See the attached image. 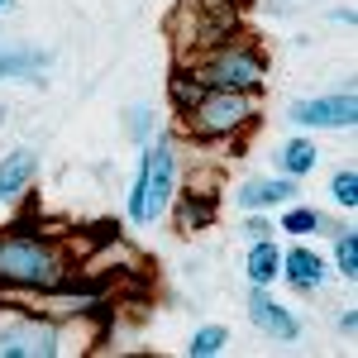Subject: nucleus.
<instances>
[{"label":"nucleus","instance_id":"aec40b11","mask_svg":"<svg viewBox=\"0 0 358 358\" xmlns=\"http://www.w3.org/2000/svg\"><path fill=\"white\" fill-rule=\"evenodd\" d=\"M339 268H344L349 282L358 277V234H344V239H339Z\"/></svg>","mask_w":358,"mask_h":358},{"label":"nucleus","instance_id":"dca6fc26","mask_svg":"<svg viewBox=\"0 0 358 358\" xmlns=\"http://www.w3.org/2000/svg\"><path fill=\"white\" fill-rule=\"evenodd\" d=\"M224 339H229V330H220V325H206V330L192 334V344H187V354L192 358H210L224 349Z\"/></svg>","mask_w":358,"mask_h":358},{"label":"nucleus","instance_id":"f8f14e48","mask_svg":"<svg viewBox=\"0 0 358 358\" xmlns=\"http://www.w3.org/2000/svg\"><path fill=\"white\" fill-rule=\"evenodd\" d=\"M277 263H282V253H277L268 239H253V253H248V277H253V287H268V282L282 273Z\"/></svg>","mask_w":358,"mask_h":358},{"label":"nucleus","instance_id":"423d86ee","mask_svg":"<svg viewBox=\"0 0 358 358\" xmlns=\"http://www.w3.org/2000/svg\"><path fill=\"white\" fill-rule=\"evenodd\" d=\"M143 167H148V192H143V224L158 220L172 201V187H177V167H172V148L158 143L153 153H143Z\"/></svg>","mask_w":358,"mask_h":358},{"label":"nucleus","instance_id":"4468645a","mask_svg":"<svg viewBox=\"0 0 358 358\" xmlns=\"http://www.w3.org/2000/svg\"><path fill=\"white\" fill-rule=\"evenodd\" d=\"M167 91H172V106H177V110L187 115L196 106V101H201V96H206V86L196 82V77H187V72H177V77H172V82H167Z\"/></svg>","mask_w":358,"mask_h":358},{"label":"nucleus","instance_id":"0eeeda50","mask_svg":"<svg viewBox=\"0 0 358 358\" xmlns=\"http://www.w3.org/2000/svg\"><path fill=\"white\" fill-rule=\"evenodd\" d=\"M248 320H253L258 330H268L273 339H296V334H301L296 315H287V310H282L263 287H253V296H248Z\"/></svg>","mask_w":358,"mask_h":358},{"label":"nucleus","instance_id":"ddd939ff","mask_svg":"<svg viewBox=\"0 0 358 358\" xmlns=\"http://www.w3.org/2000/svg\"><path fill=\"white\" fill-rule=\"evenodd\" d=\"M287 277H292V287H296V292H306V287H320L325 268H320V258H315V253L296 248V253H287Z\"/></svg>","mask_w":358,"mask_h":358},{"label":"nucleus","instance_id":"f03ea898","mask_svg":"<svg viewBox=\"0 0 358 358\" xmlns=\"http://www.w3.org/2000/svg\"><path fill=\"white\" fill-rule=\"evenodd\" d=\"M253 115H258V106H253L248 91H206L192 110H187V129L201 134V138H224V134L248 129Z\"/></svg>","mask_w":358,"mask_h":358},{"label":"nucleus","instance_id":"4be33fe9","mask_svg":"<svg viewBox=\"0 0 358 358\" xmlns=\"http://www.w3.org/2000/svg\"><path fill=\"white\" fill-rule=\"evenodd\" d=\"M244 229H248V239H268V229H273V224H268V220H248Z\"/></svg>","mask_w":358,"mask_h":358},{"label":"nucleus","instance_id":"f3484780","mask_svg":"<svg viewBox=\"0 0 358 358\" xmlns=\"http://www.w3.org/2000/svg\"><path fill=\"white\" fill-rule=\"evenodd\" d=\"M334 201H339V206H349V210H354L358 206V172L354 167H344V172H339V177H334Z\"/></svg>","mask_w":358,"mask_h":358},{"label":"nucleus","instance_id":"9b49d317","mask_svg":"<svg viewBox=\"0 0 358 358\" xmlns=\"http://www.w3.org/2000/svg\"><path fill=\"white\" fill-rule=\"evenodd\" d=\"M292 192H296V182H292V177H282V182H248L244 192H239V206H248V210H258V206H273V201H287Z\"/></svg>","mask_w":358,"mask_h":358},{"label":"nucleus","instance_id":"a211bd4d","mask_svg":"<svg viewBox=\"0 0 358 358\" xmlns=\"http://www.w3.org/2000/svg\"><path fill=\"white\" fill-rule=\"evenodd\" d=\"M282 229H292V234H310V229H320V215L315 210H287V220H282Z\"/></svg>","mask_w":358,"mask_h":358},{"label":"nucleus","instance_id":"5701e85b","mask_svg":"<svg viewBox=\"0 0 358 358\" xmlns=\"http://www.w3.org/2000/svg\"><path fill=\"white\" fill-rule=\"evenodd\" d=\"M143 129H148V110H134V134L143 138Z\"/></svg>","mask_w":358,"mask_h":358},{"label":"nucleus","instance_id":"6ab92c4d","mask_svg":"<svg viewBox=\"0 0 358 358\" xmlns=\"http://www.w3.org/2000/svg\"><path fill=\"white\" fill-rule=\"evenodd\" d=\"M143 192H148V167L138 163V177H134V192H129V220L143 224Z\"/></svg>","mask_w":358,"mask_h":358},{"label":"nucleus","instance_id":"7ed1b4c3","mask_svg":"<svg viewBox=\"0 0 358 358\" xmlns=\"http://www.w3.org/2000/svg\"><path fill=\"white\" fill-rule=\"evenodd\" d=\"M268 77V67H263V57L239 48V43H224L215 53L201 62V72H196V82L206 86V91H253V86Z\"/></svg>","mask_w":358,"mask_h":358},{"label":"nucleus","instance_id":"412c9836","mask_svg":"<svg viewBox=\"0 0 358 358\" xmlns=\"http://www.w3.org/2000/svg\"><path fill=\"white\" fill-rule=\"evenodd\" d=\"M206 15H234V0H201Z\"/></svg>","mask_w":358,"mask_h":358},{"label":"nucleus","instance_id":"9d476101","mask_svg":"<svg viewBox=\"0 0 358 358\" xmlns=\"http://www.w3.org/2000/svg\"><path fill=\"white\" fill-rule=\"evenodd\" d=\"M53 57L38 53V48H15V53H0V77H29V82H38V72Z\"/></svg>","mask_w":358,"mask_h":358},{"label":"nucleus","instance_id":"20e7f679","mask_svg":"<svg viewBox=\"0 0 358 358\" xmlns=\"http://www.w3.org/2000/svg\"><path fill=\"white\" fill-rule=\"evenodd\" d=\"M57 330L43 320H10L0 325V358H53Z\"/></svg>","mask_w":358,"mask_h":358},{"label":"nucleus","instance_id":"b1692460","mask_svg":"<svg viewBox=\"0 0 358 358\" xmlns=\"http://www.w3.org/2000/svg\"><path fill=\"white\" fill-rule=\"evenodd\" d=\"M0 5H5V0H0Z\"/></svg>","mask_w":358,"mask_h":358},{"label":"nucleus","instance_id":"f257e3e1","mask_svg":"<svg viewBox=\"0 0 358 358\" xmlns=\"http://www.w3.org/2000/svg\"><path fill=\"white\" fill-rule=\"evenodd\" d=\"M57 277H62V253L43 239H29V234H5L0 239V282L5 287H38V292H53Z\"/></svg>","mask_w":358,"mask_h":358},{"label":"nucleus","instance_id":"1a4fd4ad","mask_svg":"<svg viewBox=\"0 0 358 358\" xmlns=\"http://www.w3.org/2000/svg\"><path fill=\"white\" fill-rule=\"evenodd\" d=\"M210 220H215V196L210 192H182V201H177V229L192 234V229H206Z\"/></svg>","mask_w":358,"mask_h":358},{"label":"nucleus","instance_id":"6e6552de","mask_svg":"<svg viewBox=\"0 0 358 358\" xmlns=\"http://www.w3.org/2000/svg\"><path fill=\"white\" fill-rule=\"evenodd\" d=\"M34 172H38V153H29V148L10 153V158L0 163V201H15V196L34 182Z\"/></svg>","mask_w":358,"mask_h":358},{"label":"nucleus","instance_id":"2eb2a0df","mask_svg":"<svg viewBox=\"0 0 358 358\" xmlns=\"http://www.w3.org/2000/svg\"><path fill=\"white\" fill-rule=\"evenodd\" d=\"M282 167H287V177H301L315 167V148L306 143V138H292L287 148H282Z\"/></svg>","mask_w":358,"mask_h":358},{"label":"nucleus","instance_id":"39448f33","mask_svg":"<svg viewBox=\"0 0 358 358\" xmlns=\"http://www.w3.org/2000/svg\"><path fill=\"white\" fill-rule=\"evenodd\" d=\"M287 115H292L296 124H306V129H349V124L358 120V101H354V91H339V96L296 101Z\"/></svg>","mask_w":358,"mask_h":358}]
</instances>
